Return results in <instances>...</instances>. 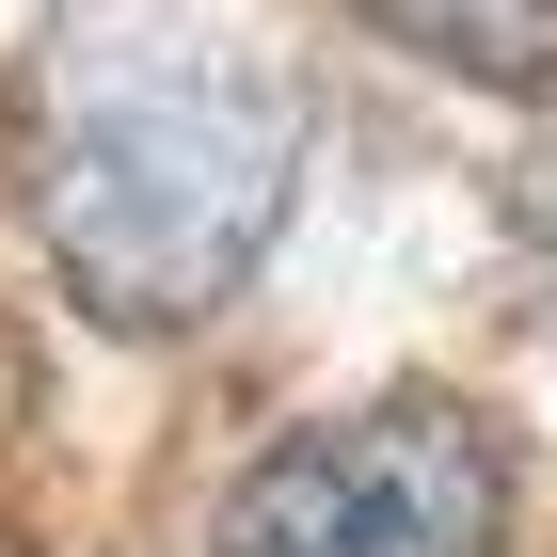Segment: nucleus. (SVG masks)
<instances>
[{
    "label": "nucleus",
    "mask_w": 557,
    "mask_h": 557,
    "mask_svg": "<svg viewBox=\"0 0 557 557\" xmlns=\"http://www.w3.org/2000/svg\"><path fill=\"white\" fill-rule=\"evenodd\" d=\"M287 175H302V96L175 0L96 16L48 64L33 223L64 256V287L96 319H128V335H175V319L239 302V271L287 223Z\"/></svg>",
    "instance_id": "f257e3e1"
},
{
    "label": "nucleus",
    "mask_w": 557,
    "mask_h": 557,
    "mask_svg": "<svg viewBox=\"0 0 557 557\" xmlns=\"http://www.w3.org/2000/svg\"><path fill=\"white\" fill-rule=\"evenodd\" d=\"M494 542H510V446L462 398L319 414L223 494V557H494Z\"/></svg>",
    "instance_id": "f03ea898"
},
{
    "label": "nucleus",
    "mask_w": 557,
    "mask_h": 557,
    "mask_svg": "<svg viewBox=\"0 0 557 557\" xmlns=\"http://www.w3.org/2000/svg\"><path fill=\"white\" fill-rule=\"evenodd\" d=\"M383 33H414L430 64H478V81H542L557 64V0H367Z\"/></svg>",
    "instance_id": "7ed1b4c3"
},
{
    "label": "nucleus",
    "mask_w": 557,
    "mask_h": 557,
    "mask_svg": "<svg viewBox=\"0 0 557 557\" xmlns=\"http://www.w3.org/2000/svg\"><path fill=\"white\" fill-rule=\"evenodd\" d=\"M510 223H525V256H542V287H557V144L510 175Z\"/></svg>",
    "instance_id": "20e7f679"
}]
</instances>
